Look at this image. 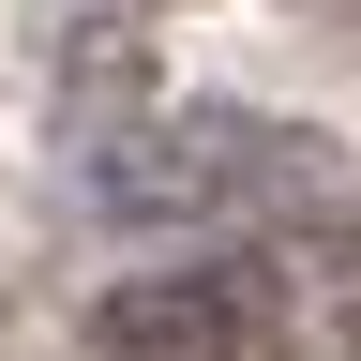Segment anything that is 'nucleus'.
<instances>
[{"label":"nucleus","instance_id":"f257e3e1","mask_svg":"<svg viewBox=\"0 0 361 361\" xmlns=\"http://www.w3.org/2000/svg\"><path fill=\"white\" fill-rule=\"evenodd\" d=\"M316 180H346V151L286 106H151L75 151V211L121 241H256Z\"/></svg>","mask_w":361,"mask_h":361},{"label":"nucleus","instance_id":"f03ea898","mask_svg":"<svg viewBox=\"0 0 361 361\" xmlns=\"http://www.w3.org/2000/svg\"><path fill=\"white\" fill-rule=\"evenodd\" d=\"M75 361H301V286L271 271V241H196L166 271L90 286Z\"/></svg>","mask_w":361,"mask_h":361},{"label":"nucleus","instance_id":"7ed1b4c3","mask_svg":"<svg viewBox=\"0 0 361 361\" xmlns=\"http://www.w3.org/2000/svg\"><path fill=\"white\" fill-rule=\"evenodd\" d=\"M256 241H271V271H286L301 301H346V286H361V180H316V196L271 211Z\"/></svg>","mask_w":361,"mask_h":361},{"label":"nucleus","instance_id":"20e7f679","mask_svg":"<svg viewBox=\"0 0 361 361\" xmlns=\"http://www.w3.org/2000/svg\"><path fill=\"white\" fill-rule=\"evenodd\" d=\"M316 346H331V361H361V286H346V301H316Z\"/></svg>","mask_w":361,"mask_h":361},{"label":"nucleus","instance_id":"39448f33","mask_svg":"<svg viewBox=\"0 0 361 361\" xmlns=\"http://www.w3.org/2000/svg\"><path fill=\"white\" fill-rule=\"evenodd\" d=\"M301 16H331V30H346V45H361V0H301Z\"/></svg>","mask_w":361,"mask_h":361},{"label":"nucleus","instance_id":"423d86ee","mask_svg":"<svg viewBox=\"0 0 361 361\" xmlns=\"http://www.w3.org/2000/svg\"><path fill=\"white\" fill-rule=\"evenodd\" d=\"M0 361H16V301H0Z\"/></svg>","mask_w":361,"mask_h":361},{"label":"nucleus","instance_id":"0eeeda50","mask_svg":"<svg viewBox=\"0 0 361 361\" xmlns=\"http://www.w3.org/2000/svg\"><path fill=\"white\" fill-rule=\"evenodd\" d=\"M151 16H166V0H151Z\"/></svg>","mask_w":361,"mask_h":361}]
</instances>
